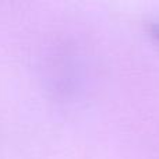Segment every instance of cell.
<instances>
[{
	"label": "cell",
	"mask_w": 159,
	"mask_h": 159,
	"mask_svg": "<svg viewBox=\"0 0 159 159\" xmlns=\"http://www.w3.org/2000/svg\"><path fill=\"white\" fill-rule=\"evenodd\" d=\"M148 32H149V35L152 36V38L155 39V41L159 43V22L158 21H152V22H149L148 24Z\"/></svg>",
	"instance_id": "cell-1"
}]
</instances>
